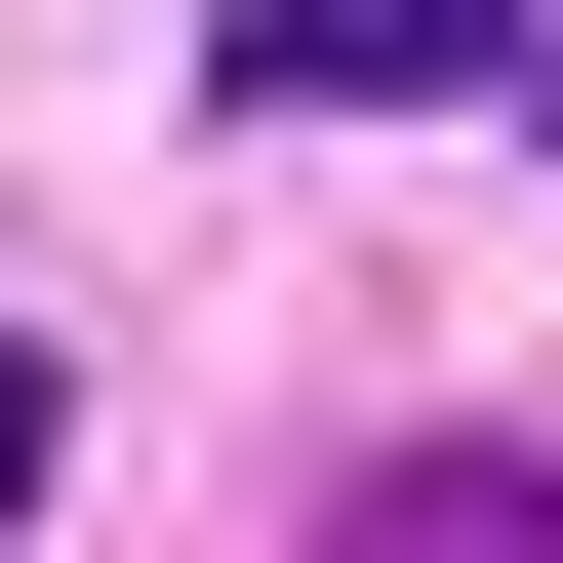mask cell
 <instances>
[{"mask_svg":"<svg viewBox=\"0 0 563 563\" xmlns=\"http://www.w3.org/2000/svg\"><path fill=\"white\" fill-rule=\"evenodd\" d=\"M201 81L242 121H443V81H523V0H201Z\"/></svg>","mask_w":563,"mask_h":563,"instance_id":"1","label":"cell"},{"mask_svg":"<svg viewBox=\"0 0 563 563\" xmlns=\"http://www.w3.org/2000/svg\"><path fill=\"white\" fill-rule=\"evenodd\" d=\"M322 563H563V443H363Z\"/></svg>","mask_w":563,"mask_h":563,"instance_id":"2","label":"cell"},{"mask_svg":"<svg viewBox=\"0 0 563 563\" xmlns=\"http://www.w3.org/2000/svg\"><path fill=\"white\" fill-rule=\"evenodd\" d=\"M0 523H41V322H0Z\"/></svg>","mask_w":563,"mask_h":563,"instance_id":"3","label":"cell"}]
</instances>
